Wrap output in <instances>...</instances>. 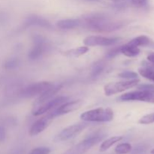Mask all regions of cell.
<instances>
[{"instance_id":"cell-30","label":"cell","mask_w":154,"mask_h":154,"mask_svg":"<svg viewBox=\"0 0 154 154\" xmlns=\"http://www.w3.org/2000/svg\"><path fill=\"white\" fill-rule=\"evenodd\" d=\"M5 138V131L2 126H0V141H3Z\"/></svg>"},{"instance_id":"cell-19","label":"cell","mask_w":154,"mask_h":154,"mask_svg":"<svg viewBox=\"0 0 154 154\" xmlns=\"http://www.w3.org/2000/svg\"><path fill=\"white\" fill-rule=\"evenodd\" d=\"M151 42V40L146 35H140L135 38L129 42L130 45H134L135 47L141 46H148Z\"/></svg>"},{"instance_id":"cell-5","label":"cell","mask_w":154,"mask_h":154,"mask_svg":"<svg viewBox=\"0 0 154 154\" xmlns=\"http://www.w3.org/2000/svg\"><path fill=\"white\" fill-rule=\"evenodd\" d=\"M140 82L139 79H132L126 81H120V82L109 83L105 86L104 91L107 96H111L117 93H122L128 89L132 88L138 85Z\"/></svg>"},{"instance_id":"cell-27","label":"cell","mask_w":154,"mask_h":154,"mask_svg":"<svg viewBox=\"0 0 154 154\" xmlns=\"http://www.w3.org/2000/svg\"><path fill=\"white\" fill-rule=\"evenodd\" d=\"M51 150L48 147H37L30 152L29 154H49Z\"/></svg>"},{"instance_id":"cell-8","label":"cell","mask_w":154,"mask_h":154,"mask_svg":"<svg viewBox=\"0 0 154 154\" xmlns=\"http://www.w3.org/2000/svg\"><path fill=\"white\" fill-rule=\"evenodd\" d=\"M69 100V97L67 96H59V97L54 98V99H51L48 102H45L42 105H38L35 109L33 111L32 114L35 117L40 116L41 114H43L45 113L48 112L51 110L54 109L57 107H59L62 104L65 103Z\"/></svg>"},{"instance_id":"cell-26","label":"cell","mask_w":154,"mask_h":154,"mask_svg":"<svg viewBox=\"0 0 154 154\" xmlns=\"http://www.w3.org/2000/svg\"><path fill=\"white\" fill-rule=\"evenodd\" d=\"M120 53V46L117 47V48H114L113 49H111V51H108V53L105 55V57L108 59H112L114 58L117 55H118Z\"/></svg>"},{"instance_id":"cell-32","label":"cell","mask_w":154,"mask_h":154,"mask_svg":"<svg viewBox=\"0 0 154 154\" xmlns=\"http://www.w3.org/2000/svg\"><path fill=\"white\" fill-rule=\"evenodd\" d=\"M151 154H154V149H153V150H151Z\"/></svg>"},{"instance_id":"cell-17","label":"cell","mask_w":154,"mask_h":154,"mask_svg":"<svg viewBox=\"0 0 154 154\" xmlns=\"http://www.w3.org/2000/svg\"><path fill=\"white\" fill-rule=\"evenodd\" d=\"M122 139H123V136L111 137V138L105 140V141L102 143V144H101L100 146V148H99V150H100V152L106 151L108 149L111 148L114 144H115L116 143L120 141Z\"/></svg>"},{"instance_id":"cell-16","label":"cell","mask_w":154,"mask_h":154,"mask_svg":"<svg viewBox=\"0 0 154 154\" xmlns=\"http://www.w3.org/2000/svg\"><path fill=\"white\" fill-rule=\"evenodd\" d=\"M120 53L128 57H134L140 54V49L138 47H135L128 43L120 46Z\"/></svg>"},{"instance_id":"cell-24","label":"cell","mask_w":154,"mask_h":154,"mask_svg":"<svg viewBox=\"0 0 154 154\" xmlns=\"http://www.w3.org/2000/svg\"><path fill=\"white\" fill-rule=\"evenodd\" d=\"M154 123V113L144 116V117H141L139 120V121H138V123L144 125L150 124V123Z\"/></svg>"},{"instance_id":"cell-10","label":"cell","mask_w":154,"mask_h":154,"mask_svg":"<svg viewBox=\"0 0 154 154\" xmlns=\"http://www.w3.org/2000/svg\"><path fill=\"white\" fill-rule=\"evenodd\" d=\"M55 118L54 116L53 115L52 112L49 113L45 117H42L39 120H36L32 126H31L29 130V135L30 136H35L40 134L41 132H43L45 129H47L50 123L53 121V120Z\"/></svg>"},{"instance_id":"cell-20","label":"cell","mask_w":154,"mask_h":154,"mask_svg":"<svg viewBox=\"0 0 154 154\" xmlns=\"http://www.w3.org/2000/svg\"><path fill=\"white\" fill-rule=\"evenodd\" d=\"M132 150V145L129 143H122L118 144L114 149V151L117 154H127Z\"/></svg>"},{"instance_id":"cell-29","label":"cell","mask_w":154,"mask_h":154,"mask_svg":"<svg viewBox=\"0 0 154 154\" xmlns=\"http://www.w3.org/2000/svg\"><path fill=\"white\" fill-rule=\"evenodd\" d=\"M138 90H154V86L150 84H143L138 87Z\"/></svg>"},{"instance_id":"cell-21","label":"cell","mask_w":154,"mask_h":154,"mask_svg":"<svg viewBox=\"0 0 154 154\" xmlns=\"http://www.w3.org/2000/svg\"><path fill=\"white\" fill-rule=\"evenodd\" d=\"M140 75L144 78H147V79L150 80V81H153L154 82V71L152 69H148V68H142V69H139L138 70Z\"/></svg>"},{"instance_id":"cell-31","label":"cell","mask_w":154,"mask_h":154,"mask_svg":"<svg viewBox=\"0 0 154 154\" xmlns=\"http://www.w3.org/2000/svg\"><path fill=\"white\" fill-rule=\"evenodd\" d=\"M147 60H148L149 62H150L154 65V53H151V54L147 56Z\"/></svg>"},{"instance_id":"cell-13","label":"cell","mask_w":154,"mask_h":154,"mask_svg":"<svg viewBox=\"0 0 154 154\" xmlns=\"http://www.w3.org/2000/svg\"><path fill=\"white\" fill-rule=\"evenodd\" d=\"M62 85H53L52 87H50L48 90H47L46 91H45L42 94L39 96L38 99L36 100L35 105H40L46 102L47 101H49L51 98H53V96H55L60 91Z\"/></svg>"},{"instance_id":"cell-9","label":"cell","mask_w":154,"mask_h":154,"mask_svg":"<svg viewBox=\"0 0 154 154\" xmlns=\"http://www.w3.org/2000/svg\"><path fill=\"white\" fill-rule=\"evenodd\" d=\"M120 38L118 37H103V36H88L84 38V44L85 46H111L119 42Z\"/></svg>"},{"instance_id":"cell-1","label":"cell","mask_w":154,"mask_h":154,"mask_svg":"<svg viewBox=\"0 0 154 154\" xmlns=\"http://www.w3.org/2000/svg\"><path fill=\"white\" fill-rule=\"evenodd\" d=\"M86 26L90 29L102 32H110L120 29L124 26L121 21H112L103 14H91L84 17Z\"/></svg>"},{"instance_id":"cell-12","label":"cell","mask_w":154,"mask_h":154,"mask_svg":"<svg viewBox=\"0 0 154 154\" xmlns=\"http://www.w3.org/2000/svg\"><path fill=\"white\" fill-rule=\"evenodd\" d=\"M33 42L35 45L29 53L28 57L29 60H35L42 57L46 50V45H45V42L43 38L38 35L34 36Z\"/></svg>"},{"instance_id":"cell-4","label":"cell","mask_w":154,"mask_h":154,"mask_svg":"<svg viewBox=\"0 0 154 154\" xmlns=\"http://www.w3.org/2000/svg\"><path fill=\"white\" fill-rule=\"evenodd\" d=\"M88 126V122H83V123H78L68 126L56 135L54 141L55 142H62V141H68V140L74 138L78 134L81 133Z\"/></svg>"},{"instance_id":"cell-22","label":"cell","mask_w":154,"mask_h":154,"mask_svg":"<svg viewBox=\"0 0 154 154\" xmlns=\"http://www.w3.org/2000/svg\"><path fill=\"white\" fill-rule=\"evenodd\" d=\"M104 69H105V63L103 62H98L94 66H93V69H92V76L96 77L99 76L102 72H103Z\"/></svg>"},{"instance_id":"cell-18","label":"cell","mask_w":154,"mask_h":154,"mask_svg":"<svg viewBox=\"0 0 154 154\" xmlns=\"http://www.w3.org/2000/svg\"><path fill=\"white\" fill-rule=\"evenodd\" d=\"M89 51V48L87 46L80 47V48H75V49L69 50V51L64 52V55L67 57H78L80 56H82L85 54Z\"/></svg>"},{"instance_id":"cell-15","label":"cell","mask_w":154,"mask_h":154,"mask_svg":"<svg viewBox=\"0 0 154 154\" xmlns=\"http://www.w3.org/2000/svg\"><path fill=\"white\" fill-rule=\"evenodd\" d=\"M81 23L82 21L80 19H66L59 20L57 26L61 29H72L78 27Z\"/></svg>"},{"instance_id":"cell-2","label":"cell","mask_w":154,"mask_h":154,"mask_svg":"<svg viewBox=\"0 0 154 154\" xmlns=\"http://www.w3.org/2000/svg\"><path fill=\"white\" fill-rule=\"evenodd\" d=\"M81 119L85 122H109L114 119V111L109 108H98L81 114Z\"/></svg>"},{"instance_id":"cell-6","label":"cell","mask_w":154,"mask_h":154,"mask_svg":"<svg viewBox=\"0 0 154 154\" xmlns=\"http://www.w3.org/2000/svg\"><path fill=\"white\" fill-rule=\"evenodd\" d=\"M120 100L124 102L129 101H141V102L154 103V90H137L129 92L122 95Z\"/></svg>"},{"instance_id":"cell-11","label":"cell","mask_w":154,"mask_h":154,"mask_svg":"<svg viewBox=\"0 0 154 154\" xmlns=\"http://www.w3.org/2000/svg\"><path fill=\"white\" fill-rule=\"evenodd\" d=\"M82 100H74L72 102H66L65 103L62 104L59 107H57V109L54 110L52 111L53 115L54 117H58V116L64 115V114H69V113L72 112V111H76L77 109L80 108V107L82 105Z\"/></svg>"},{"instance_id":"cell-25","label":"cell","mask_w":154,"mask_h":154,"mask_svg":"<svg viewBox=\"0 0 154 154\" xmlns=\"http://www.w3.org/2000/svg\"><path fill=\"white\" fill-rule=\"evenodd\" d=\"M19 63L20 62L17 59H11V60H9L6 62L5 64V67L8 69H14V68L17 67Z\"/></svg>"},{"instance_id":"cell-7","label":"cell","mask_w":154,"mask_h":154,"mask_svg":"<svg viewBox=\"0 0 154 154\" xmlns=\"http://www.w3.org/2000/svg\"><path fill=\"white\" fill-rule=\"evenodd\" d=\"M52 86V83L48 82V81L34 83L25 87L21 91L20 96L23 98H32L36 96H40Z\"/></svg>"},{"instance_id":"cell-14","label":"cell","mask_w":154,"mask_h":154,"mask_svg":"<svg viewBox=\"0 0 154 154\" xmlns=\"http://www.w3.org/2000/svg\"><path fill=\"white\" fill-rule=\"evenodd\" d=\"M25 25L26 26L31 25L38 26L44 28H51V25L48 20L38 16H29L25 21Z\"/></svg>"},{"instance_id":"cell-28","label":"cell","mask_w":154,"mask_h":154,"mask_svg":"<svg viewBox=\"0 0 154 154\" xmlns=\"http://www.w3.org/2000/svg\"><path fill=\"white\" fill-rule=\"evenodd\" d=\"M132 4L137 8L144 7L147 5L149 0H131Z\"/></svg>"},{"instance_id":"cell-3","label":"cell","mask_w":154,"mask_h":154,"mask_svg":"<svg viewBox=\"0 0 154 154\" xmlns=\"http://www.w3.org/2000/svg\"><path fill=\"white\" fill-rule=\"evenodd\" d=\"M103 138L104 135H92L74 145L63 154H84L90 150L93 146L100 142Z\"/></svg>"},{"instance_id":"cell-23","label":"cell","mask_w":154,"mask_h":154,"mask_svg":"<svg viewBox=\"0 0 154 154\" xmlns=\"http://www.w3.org/2000/svg\"><path fill=\"white\" fill-rule=\"evenodd\" d=\"M118 77L125 79H136L138 78V74L131 71H126L119 74Z\"/></svg>"},{"instance_id":"cell-33","label":"cell","mask_w":154,"mask_h":154,"mask_svg":"<svg viewBox=\"0 0 154 154\" xmlns=\"http://www.w3.org/2000/svg\"><path fill=\"white\" fill-rule=\"evenodd\" d=\"M88 1H96V0H88Z\"/></svg>"}]
</instances>
